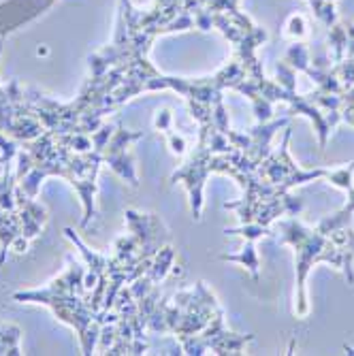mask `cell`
<instances>
[{
    "label": "cell",
    "instance_id": "obj_1",
    "mask_svg": "<svg viewBox=\"0 0 354 356\" xmlns=\"http://www.w3.org/2000/svg\"><path fill=\"white\" fill-rule=\"evenodd\" d=\"M195 28L188 0H154L150 9H137L131 0L118 3L115 35L109 45L88 58V79L71 103L51 107L54 122L64 133H94L105 118L143 92L173 90L188 101V107L214 105L224 90H237L246 79L239 60H231L207 77L165 75L150 60L152 43L169 35Z\"/></svg>",
    "mask_w": 354,
    "mask_h": 356
},
{
    "label": "cell",
    "instance_id": "obj_2",
    "mask_svg": "<svg viewBox=\"0 0 354 356\" xmlns=\"http://www.w3.org/2000/svg\"><path fill=\"white\" fill-rule=\"evenodd\" d=\"M113 131V124H103L92 135L43 131L39 137L19 143L15 156L17 186L30 199H37L47 177L67 179L81 199V229H86L96 216V175L105 165L103 149Z\"/></svg>",
    "mask_w": 354,
    "mask_h": 356
},
{
    "label": "cell",
    "instance_id": "obj_3",
    "mask_svg": "<svg viewBox=\"0 0 354 356\" xmlns=\"http://www.w3.org/2000/svg\"><path fill=\"white\" fill-rule=\"evenodd\" d=\"M354 160L348 167L331 169L329 179L333 186L346 190V205L323 218L318 226L309 229L295 216L277 220L273 237L282 245H291L295 252V267H297V316H307V293L305 284L309 269L318 263H327L339 269L348 284H354Z\"/></svg>",
    "mask_w": 354,
    "mask_h": 356
},
{
    "label": "cell",
    "instance_id": "obj_4",
    "mask_svg": "<svg viewBox=\"0 0 354 356\" xmlns=\"http://www.w3.org/2000/svg\"><path fill=\"white\" fill-rule=\"evenodd\" d=\"M147 333L173 335L182 354H241L254 335L233 333L205 282L192 288H167L150 316Z\"/></svg>",
    "mask_w": 354,
    "mask_h": 356
},
{
    "label": "cell",
    "instance_id": "obj_5",
    "mask_svg": "<svg viewBox=\"0 0 354 356\" xmlns=\"http://www.w3.org/2000/svg\"><path fill=\"white\" fill-rule=\"evenodd\" d=\"M188 9L195 17V28L203 32L218 30L233 45V58L239 60L246 73L235 92L250 99L256 122L273 120V105L277 101L288 105L297 90H286L277 81L267 79L263 62L256 58V49L267 41L265 28L256 26L239 9V0H188Z\"/></svg>",
    "mask_w": 354,
    "mask_h": 356
},
{
    "label": "cell",
    "instance_id": "obj_6",
    "mask_svg": "<svg viewBox=\"0 0 354 356\" xmlns=\"http://www.w3.org/2000/svg\"><path fill=\"white\" fill-rule=\"evenodd\" d=\"M86 263L71 258L67 271L60 277L51 280L43 288L13 293V301L47 305L60 322L75 329L81 343V352L94 354L96 346H99V337L111 325V316L92 312L86 301Z\"/></svg>",
    "mask_w": 354,
    "mask_h": 356
},
{
    "label": "cell",
    "instance_id": "obj_7",
    "mask_svg": "<svg viewBox=\"0 0 354 356\" xmlns=\"http://www.w3.org/2000/svg\"><path fill=\"white\" fill-rule=\"evenodd\" d=\"M5 37H0V54H3ZM45 131L41 120L30 111L24 88L19 81H9L7 86H0V135L15 139L19 143L39 137Z\"/></svg>",
    "mask_w": 354,
    "mask_h": 356
},
{
    "label": "cell",
    "instance_id": "obj_8",
    "mask_svg": "<svg viewBox=\"0 0 354 356\" xmlns=\"http://www.w3.org/2000/svg\"><path fill=\"white\" fill-rule=\"evenodd\" d=\"M139 139H143L141 131H126L124 126H115V131L111 133V137L103 149L105 165H109V169L115 175H120L131 186H139V177H137L135 163H133V156H131V147Z\"/></svg>",
    "mask_w": 354,
    "mask_h": 356
},
{
    "label": "cell",
    "instance_id": "obj_9",
    "mask_svg": "<svg viewBox=\"0 0 354 356\" xmlns=\"http://www.w3.org/2000/svg\"><path fill=\"white\" fill-rule=\"evenodd\" d=\"M220 258H222L224 263H239V265H243L252 273L254 280L259 277V254H256V245L254 243H246V248L239 254H222Z\"/></svg>",
    "mask_w": 354,
    "mask_h": 356
},
{
    "label": "cell",
    "instance_id": "obj_10",
    "mask_svg": "<svg viewBox=\"0 0 354 356\" xmlns=\"http://www.w3.org/2000/svg\"><path fill=\"white\" fill-rule=\"evenodd\" d=\"M22 329L11 322H0V354H22Z\"/></svg>",
    "mask_w": 354,
    "mask_h": 356
},
{
    "label": "cell",
    "instance_id": "obj_11",
    "mask_svg": "<svg viewBox=\"0 0 354 356\" xmlns=\"http://www.w3.org/2000/svg\"><path fill=\"white\" fill-rule=\"evenodd\" d=\"M307 3H309V7H312L314 17H316L320 24H325L327 28H331V26L337 24V13H335L337 0H307Z\"/></svg>",
    "mask_w": 354,
    "mask_h": 356
},
{
    "label": "cell",
    "instance_id": "obj_12",
    "mask_svg": "<svg viewBox=\"0 0 354 356\" xmlns=\"http://www.w3.org/2000/svg\"><path fill=\"white\" fill-rule=\"evenodd\" d=\"M156 128H158V131H165L167 137L171 135V113H169L167 109L158 113V118H156Z\"/></svg>",
    "mask_w": 354,
    "mask_h": 356
},
{
    "label": "cell",
    "instance_id": "obj_13",
    "mask_svg": "<svg viewBox=\"0 0 354 356\" xmlns=\"http://www.w3.org/2000/svg\"><path fill=\"white\" fill-rule=\"evenodd\" d=\"M303 32H305L303 19H301L299 15L291 17V24H288V35H293V37H303Z\"/></svg>",
    "mask_w": 354,
    "mask_h": 356
}]
</instances>
